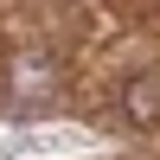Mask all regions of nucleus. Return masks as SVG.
I'll list each match as a JSON object with an SVG mask.
<instances>
[{"instance_id": "obj_1", "label": "nucleus", "mask_w": 160, "mask_h": 160, "mask_svg": "<svg viewBox=\"0 0 160 160\" xmlns=\"http://www.w3.org/2000/svg\"><path fill=\"white\" fill-rule=\"evenodd\" d=\"M122 115L135 128H160V77H135L122 90Z\"/></svg>"}]
</instances>
